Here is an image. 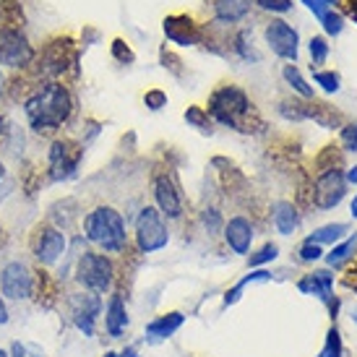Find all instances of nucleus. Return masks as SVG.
<instances>
[{
    "instance_id": "nucleus-43",
    "label": "nucleus",
    "mask_w": 357,
    "mask_h": 357,
    "mask_svg": "<svg viewBox=\"0 0 357 357\" xmlns=\"http://www.w3.org/2000/svg\"><path fill=\"white\" fill-rule=\"evenodd\" d=\"M349 274H355V279H347V285H352L357 289V266L352 269V272H349Z\"/></svg>"
},
{
    "instance_id": "nucleus-21",
    "label": "nucleus",
    "mask_w": 357,
    "mask_h": 357,
    "mask_svg": "<svg viewBox=\"0 0 357 357\" xmlns=\"http://www.w3.org/2000/svg\"><path fill=\"white\" fill-rule=\"evenodd\" d=\"M21 26H24L21 3H16V0H3V3H0V29H19V32H21Z\"/></svg>"
},
{
    "instance_id": "nucleus-16",
    "label": "nucleus",
    "mask_w": 357,
    "mask_h": 357,
    "mask_svg": "<svg viewBox=\"0 0 357 357\" xmlns=\"http://www.w3.org/2000/svg\"><path fill=\"white\" fill-rule=\"evenodd\" d=\"M105 329L112 339H120L128 329V310H125V300L120 292H112L105 305Z\"/></svg>"
},
{
    "instance_id": "nucleus-42",
    "label": "nucleus",
    "mask_w": 357,
    "mask_h": 357,
    "mask_svg": "<svg viewBox=\"0 0 357 357\" xmlns=\"http://www.w3.org/2000/svg\"><path fill=\"white\" fill-rule=\"evenodd\" d=\"M347 180H349V183H355V185H357V167H352V170L347 172Z\"/></svg>"
},
{
    "instance_id": "nucleus-10",
    "label": "nucleus",
    "mask_w": 357,
    "mask_h": 357,
    "mask_svg": "<svg viewBox=\"0 0 357 357\" xmlns=\"http://www.w3.org/2000/svg\"><path fill=\"white\" fill-rule=\"evenodd\" d=\"M34 60V48L19 29H0V65L26 68Z\"/></svg>"
},
{
    "instance_id": "nucleus-7",
    "label": "nucleus",
    "mask_w": 357,
    "mask_h": 357,
    "mask_svg": "<svg viewBox=\"0 0 357 357\" xmlns=\"http://www.w3.org/2000/svg\"><path fill=\"white\" fill-rule=\"evenodd\" d=\"M32 253L42 266H55V263L68 253V238L65 232L55 225H39L32 235Z\"/></svg>"
},
{
    "instance_id": "nucleus-47",
    "label": "nucleus",
    "mask_w": 357,
    "mask_h": 357,
    "mask_svg": "<svg viewBox=\"0 0 357 357\" xmlns=\"http://www.w3.org/2000/svg\"><path fill=\"white\" fill-rule=\"evenodd\" d=\"M0 357H11V355H8V352H6V349H3V347H0Z\"/></svg>"
},
{
    "instance_id": "nucleus-4",
    "label": "nucleus",
    "mask_w": 357,
    "mask_h": 357,
    "mask_svg": "<svg viewBox=\"0 0 357 357\" xmlns=\"http://www.w3.org/2000/svg\"><path fill=\"white\" fill-rule=\"evenodd\" d=\"M250 99L248 94L235 86V83H227L219 86L214 94L209 96V112L216 123L229 125V128H238V131H248V123L245 118L250 115Z\"/></svg>"
},
{
    "instance_id": "nucleus-5",
    "label": "nucleus",
    "mask_w": 357,
    "mask_h": 357,
    "mask_svg": "<svg viewBox=\"0 0 357 357\" xmlns=\"http://www.w3.org/2000/svg\"><path fill=\"white\" fill-rule=\"evenodd\" d=\"M167 243H170V232L162 222L159 209L143 206L136 216V245H139V250L141 253H156V250L167 248Z\"/></svg>"
},
{
    "instance_id": "nucleus-34",
    "label": "nucleus",
    "mask_w": 357,
    "mask_h": 357,
    "mask_svg": "<svg viewBox=\"0 0 357 357\" xmlns=\"http://www.w3.org/2000/svg\"><path fill=\"white\" fill-rule=\"evenodd\" d=\"M143 105L149 110H162L167 105V94L165 92H159V89H152V92L143 94Z\"/></svg>"
},
{
    "instance_id": "nucleus-18",
    "label": "nucleus",
    "mask_w": 357,
    "mask_h": 357,
    "mask_svg": "<svg viewBox=\"0 0 357 357\" xmlns=\"http://www.w3.org/2000/svg\"><path fill=\"white\" fill-rule=\"evenodd\" d=\"M332 285H334V279L329 272H316V274H308L305 279H300L298 289L303 295H316V298H321L323 303H329V300H332Z\"/></svg>"
},
{
    "instance_id": "nucleus-3",
    "label": "nucleus",
    "mask_w": 357,
    "mask_h": 357,
    "mask_svg": "<svg viewBox=\"0 0 357 357\" xmlns=\"http://www.w3.org/2000/svg\"><path fill=\"white\" fill-rule=\"evenodd\" d=\"M73 276L81 289L96 292V295H108L115 285V261L108 253H96V250H83L76 258Z\"/></svg>"
},
{
    "instance_id": "nucleus-51",
    "label": "nucleus",
    "mask_w": 357,
    "mask_h": 357,
    "mask_svg": "<svg viewBox=\"0 0 357 357\" xmlns=\"http://www.w3.org/2000/svg\"><path fill=\"white\" fill-rule=\"evenodd\" d=\"M34 357H39V355H34Z\"/></svg>"
},
{
    "instance_id": "nucleus-45",
    "label": "nucleus",
    "mask_w": 357,
    "mask_h": 357,
    "mask_svg": "<svg viewBox=\"0 0 357 357\" xmlns=\"http://www.w3.org/2000/svg\"><path fill=\"white\" fill-rule=\"evenodd\" d=\"M352 216L357 219V196H355V201H352Z\"/></svg>"
},
{
    "instance_id": "nucleus-32",
    "label": "nucleus",
    "mask_w": 357,
    "mask_h": 357,
    "mask_svg": "<svg viewBox=\"0 0 357 357\" xmlns=\"http://www.w3.org/2000/svg\"><path fill=\"white\" fill-rule=\"evenodd\" d=\"M185 120H188L191 125H196V128H201V131H212V128H209V125H212V123H209V115H206L201 108L185 110Z\"/></svg>"
},
{
    "instance_id": "nucleus-29",
    "label": "nucleus",
    "mask_w": 357,
    "mask_h": 357,
    "mask_svg": "<svg viewBox=\"0 0 357 357\" xmlns=\"http://www.w3.org/2000/svg\"><path fill=\"white\" fill-rule=\"evenodd\" d=\"M352 250H355V240H347V243L336 245V248H334L332 253L326 256V263H329V266H339V263L345 261V258L349 256V253H352Z\"/></svg>"
},
{
    "instance_id": "nucleus-40",
    "label": "nucleus",
    "mask_w": 357,
    "mask_h": 357,
    "mask_svg": "<svg viewBox=\"0 0 357 357\" xmlns=\"http://www.w3.org/2000/svg\"><path fill=\"white\" fill-rule=\"evenodd\" d=\"M347 13L357 21V0H347Z\"/></svg>"
},
{
    "instance_id": "nucleus-19",
    "label": "nucleus",
    "mask_w": 357,
    "mask_h": 357,
    "mask_svg": "<svg viewBox=\"0 0 357 357\" xmlns=\"http://www.w3.org/2000/svg\"><path fill=\"white\" fill-rule=\"evenodd\" d=\"M250 11V0H214V13L219 21L235 24L240 19H245Z\"/></svg>"
},
{
    "instance_id": "nucleus-36",
    "label": "nucleus",
    "mask_w": 357,
    "mask_h": 357,
    "mask_svg": "<svg viewBox=\"0 0 357 357\" xmlns=\"http://www.w3.org/2000/svg\"><path fill=\"white\" fill-rule=\"evenodd\" d=\"M342 143H345V149L355 152L357 149V125H347V128H342Z\"/></svg>"
},
{
    "instance_id": "nucleus-12",
    "label": "nucleus",
    "mask_w": 357,
    "mask_h": 357,
    "mask_svg": "<svg viewBox=\"0 0 357 357\" xmlns=\"http://www.w3.org/2000/svg\"><path fill=\"white\" fill-rule=\"evenodd\" d=\"M266 42L279 58L292 60V63L298 60V32L282 19H274L266 26Z\"/></svg>"
},
{
    "instance_id": "nucleus-44",
    "label": "nucleus",
    "mask_w": 357,
    "mask_h": 357,
    "mask_svg": "<svg viewBox=\"0 0 357 357\" xmlns=\"http://www.w3.org/2000/svg\"><path fill=\"white\" fill-rule=\"evenodd\" d=\"M102 357H120V352H112V349H108V352H105Z\"/></svg>"
},
{
    "instance_id": "nucleus-27",
    "label": "nucleus",
    "mask_w": 357,
    "mask_h": 357,
    "mask_svg": "<svg viewBox=\"0 0 357 357\" xmlns=\"http://www.w3.org/2000/svg\"><path fill=\"white\" fill-rule=\"evenodd\" d=\"M326 58H329V45H326V39H323V37H313V39H310V60H313L316 65H321V63H326Z\"/></svg>"
},
{
    "instance_id": "nucleus-33",
    "label": "nucleus",
    "mask_w": 357,
    "mask_h": 357,
    "mask_svg": "<svg viewBox=\"0 0 357 357\" xmlns=\"http://www.w3.org/2000/svg\"><path fill=\"white\" fill-rule=\"evenodd\" d=\"M256 6L263 8V11H272V13H285L292 8V0H256Z\"/></svg>"
},
{
    "instance_id": "nucleus-20",
    "label": "nucleus",
    "mask_w": 357,
    "mask_h": 357,
    "mask_svg": "<svg viewBox=\"0 0 357 357\" xmlns=\"http://www.w3.org/2000/svg\"><path fill=\"white\" fill-rule=\"evenodd\" d=\"M300 225V216H298V209L292 206V203H276L274 209V227L282 232V235H292Z\"/></svg>"
},
{
    "instance_id": "nucleus-25",
    "label": "nucleus",
    "mask_w": 357,
    "mask_h": 357,
    "mask_svg": "<svg viewBox=\"0 0 357 357\" xmlns=\"http://www.w3.org/2000/svg\"><path fill=\"white\" fill-rule=\"evenodd\" d=\"M201 222L203 227H206V232H219L222 229V214H219V209H214V206H206L201 212Z\"/></svg>"
},
{
    "instance_id": "nucleus-37",
    "label": "nucleus",
    "mask_w": 357,
    "mask_h": 357,
    "mask_svg": "<svg viewBox=\"0 0 357 357\" xmlns=\"http://www.w3.org/2000/svg\"><path fill=\"white\" fill-rule=\"evenodd\" d=\"M303 3H305V6H308L310 11L316 13V19H318V21H326V16H329V11H326V8H323V3L321 0H303Z\"/></svg>"
},
{
    "instance_id": "nucleus-22",
    "label": "nucleus",
    "mask_w": 357,
    "mask_h": 357,
    "mask_svg": "<svg viewBox=\"0 0 357 357\" xmlns=\"http://www.w3.org/2000/svg\"><path fill=\"white\" fill-rule=\"evenodd\" d=\"M272 279V274L266 272V269H261V272H253V274H248L245 279H240L238 285L232 287V289H227V295H225V305H235L240 300V295H243V289L248 285H253V282H269Z\"/></svg>"
},
{
    "instance_id": "nucleus-50",
    "label": "nucleus",
    "mask_w": 357,
    "mask_h": 357,
    "mask_svg": "<svg viewBox=\"0 0 357 357\" xmlns=\"http://www.w3.org/2000/svg\"><path fill=\"white\" fill-rule=\"evenodd\" d=\"M355 323H357V316H355Z\"/></svg>"
},
{
    "instance_id": "nucleus-28",
    "label": "nucleus",
    "mask_w": 357,
    "mask_h": 357,
    "mask_svg": "<svg viewBox=\"0 0 357 357\" xmlns=\"http://www.w3.org/2000/svg\"><path fill=\"white\" fill-rule=\"evenodd\" d=\"M318 357H342V336H339L336 329L329 332V336H326V347L321 349V355Z\"/></svg>"
},
{
    "instance_id": "nucleus-39",
    "label": "nucleus",
    "mask_w": 357,
    "mask_h": 357,
    "mask_svg": "<svg viewBox=\"0 0 357 357\" xmlns=\"http://www.w3.org/2000/svg\"><path fill=\"white\" fill-rule=\"evenodd\" d=\"M11 321V313H8V305H6V298L0 295V326Z\"/></svg>"
},
{
    "instance_id": "nucleus-13",
    "label": "nucleus",
    "mask_w": 357,
    "mask_h": 357,
    "mask_svg": "<svg viewBox=\"0 0 357 357\" xmlns=\"http://www.w3.org/2000/svg\"><path fill=\"white\" fill-rule=\"evenodd\" d=\"M165 37L180 48H188V45H196L201 39V32H198V24L193 21V16L180 13V16H167L165 19Z\"/></svg>"
},
{
    "instance_id": "nucleus-48",
    "label": "nucleus",
    "mask_w": 357,
    "mask_h": 357,
    "mask_svg": "<svg viewBox=\"0 0 357 357\" xmlns=\"http://www.w3.org/2000/svg\"><path fill=\"white\" fill-rule=\"evenodd\" d=\"M0 243H3V227H0Z\"/></svg>"
},
{
    "instance_id": "nucleus-38",
    "label": "nucleus",
    "mask_w": 357,
    "mask_h": 357,
    "mask_svg": "<svg viewBox=\"0 0 357 357\" xmlns=\"http://www.w3.org/2000/svg\"><path fill=\"white\" fill-rule=\"evenodd\" d=\"M8 355L11 357H29V352H26V347L21 345V342H13L11 349H8Z\"/></svg>"
},
{
    "instance_id": "nucleus-26",
    "label": "nucleus",
    "mask_w": 357,
    "mask_h": 357,
    "mask_svg": "<svg viewBox=\"0 0 357 357\" xmlns=\"http://www.w3.org/2000/svg\"><path fill=\"white\" fill-rule=\"evenodd\" d=\"M276 256H279V248H276L274 243H266L258 253H253L248 258V263L250 266H263V263H269V261H274Z\"/></svg>"
},
{
    "instance_id": "nucleus-8",
    "label": "nucleus",
    "mask_w": 357,
    "mask_h": 357,
    "mask_svg": "<svg viewBox=\"0 0 357 357\" xmlns=\"http://www.w3.org/2000/svg\"><path fill=\"white\" fill-rule=\"evenodd\" d=\"M68 313H71V321L79 332L92 339L96 329V318L102 316V295L81 289V292H73L68 298Z\"/></svg>"
},
{
    "instance_id": "nucleus-24",
    "label": "nucleus",
    "mask_w": 357,
    "mask_h": 357,
    "mask_svg": "<svg viewBox=\"0 0 357 357\" xmlns=\"http://www.w3.org/2000/svg\"><path fill=\"white\" fill-rule=\"evenodd\" d=\"M285 79H287V83H292V89H295L298 94H303L305 99H313V89H310L308 81L300 76V71L295 65H285Z\"/></svg>"
},
{
    "instance_id": "nucleus-14",
    "label": "nucleus",
    "mask_w": 357,
    "mask_h": 357,
    "mask_svg": "<svg viewBox=\"0 0 357 357\" xmlns=\"http://www.w3.org/2000/svg\"><path fill=\"white\" fill-rule=\"evenodd\" d=\"M154 201L159 214L167 216V219H178L183 214V201H180V193L175 188V183L167 178V175H159L154 180Z\"/></svg>"
},
{
    "instance_id": "nucleus-23",
    "label": "nucleus",
    "mask_w": 357,
    "mask_h": 357,
    "mask_svg": "<svg viewBox=\"0 0 357 357\" xmlns=\"http://www.w3.org/2000/svg\"><path fill=\"white\" fill-rule=\"evenodd\" d=\"M347 235V225H342V222H336V225H326V227H321L318 232H313L310 235V243H336V240H342Z\"/></svg>"
},
{
    "instance_id": "nucleus-49",
    "label": "nucleus",
    "mask_w": 357,
    "mask_h": 357,
    "mask_svg": "<svg viewBox=\"0 0 357 357\" xmlns=\"http://www.w3.org/2000/svg\"><path fill=\"white\" fill-rule=\"evenodd\" d=\"M0 133H3V118H0Z\"/></svg>"
},
{
    "instance_id": "nucleus-11",
    "label": "nucleus",
    "mask_w": 357,
    "mask_h": 357,
    "mask_svg": "<svg viewBox=\"0 0 357 357\" xmlns=\"http://www.w3.org/2000/svg\"><path fill=\"white\" fill-rule=\"evenodd\" d=\"M347 193V183L342 170H334L329 167L321 178L316 180V188H313V201L318 209H334L336 203L345 198Z\"/></svg>"
},
{
    "instance_id": "nucleus-15",
    "label": "nucleus",
    "mask_w": 357,
    "mask_h": 357,
    "mask_svg": "<svg viewBox=\"0 0 357 357\" xmlns=\"http://www.w3.org/2000/svg\"><path fill=\"white\" fill-rule=\"evenodd\" d=\"M225 240L238 256H248L250 243H253V225L245 216H232L225 225Z\"/></svg>"
},
{
    "instance_id": "nucleus-46",
    "label": "nucleus",
    "mask_w": 357,
    "mask_h": 357,
    "mask_svg": "<svg viewBox=\"0 0 357 357\" xmlns=\"http://www.w3.org/2000/svg\"><path fill=\"white\" fill-rule=\"evenodd\" d=\"M3 175H6V167H3V162H0V180H3Z\"/></svg>"
},
{
    "instance_id": "nucleus-30",
    "label": "nucleus",
    "mask_w": 357,
    "mask_h": 357,
    "mask_svg": "<svg viewBox=\"0 0 357 357\" xmlns=\"http://www.w3.org/2000/svg\"><path fill=\"white\" fill-rule=\"evenodd\" d=\"M313 79H316V83L323 86V92H329V94L339 89V76L334 71H316L313 73Z\"/></svg>"
},
{
    "instance_id": "nucleus-9",
    "label": "nucleus",
    "mask_w": 357,
    "mask_h": 357,
    "mask_svg": "<svg viewBox=\"0 0 357 357\" xmlns=\"http://www.w3.org/2000/svg\"><path fill=\"white\" fill-rule=\"evenodd\" d=\"M83 156V149L81 146H76L73 141H65V139H58V141H52L48 152V172H50V180H68L76 175V170H79V162H81Z\"/></svg>"
},
{
    "instance_id": "nucleus-31",
    "label": "nucleus",
    "mask_w": 357,
    "mask_h": 357,
    "mask_svg": "<svg viewBox=\"0 0 357 357\" xmlns=\"http://www.w3.org/2000/svg\"><path fill=\"white\" fill-rule=\"evenodd\" d=\"M321 245L318 243H310V240H305L303 245H300V250H298V258L303 263H310V261H318L321 258Z\"/></svg>"
},
{
    "instance_id": "nucleus-1",
    "label": "nucleus",
    "mask_w": 357,
    "mask_h": 357,
    "mask_svg": "<svg viewBox=\"0 0 357 357\" xmlns=\"http://www.w3.org/2000/svg\"><path fill=\"white\" fill-rule=\"evenodd\" d=\"M73 112V94L65 83L60 81H45L37 86L34 94L24 102V115L37 133H55L68 123Z\"/></svg>"
},
{
    "instance_id": "nucleus-35",
    "label": "nucleus",
    "mask_w": 357,
    "mask_h": 357,
    "mask_svg": "<svg viewBox=\"0 0 357 357\" xmlns=\"http://www.w3.org/2000/svg\"><path fill=\"white\" fill-rule=\"evenodd\" d=\"M112 55H115V60H120V63H133V60H136L133 50L128 48L123 39H115V42H112Z\"/></svg>"
},
{
    "instance_id": "nucleus-6",
    "label": "nucleus",
    "mask_w": 357,
    "mask_h": 357,
    "mask_svg": "<svg viewBox=\"0 0 357 357\" xmlns=\"http://www.w3.org/2000/svg\"><path fill=\"white\" fill-rule=\"evenodd\" d=\"M37 289L34 272L24 261H8L0 269V292L6 300H29Z\"/></svg>"
},
{
    "instance_id": "nucleus-2",
    "label": "nucleus",
    "mask_w": 357,
    "mask_h": 357,
    "mask_svg": "<svg viewBox=\"0 0 357 357\" xmlns=\"http://www.w3.org/2000/svg\"><path fill=\"white\" fill-rule=\"evenodd\" d=\"M83 238L108 256L123 253L128 248L125 219L115 206H96L83 216Z\"/></svg>"
},
{
    "instance_id": "nucleus-41",
    "label": "nucleus",
    "mask_w": 357,
    "mask_h": 357,
    "mask_svg": "<svg viewBox=\"0 0 357 357\" xmlns=\"http://www.w3.org/2000/svg\"><path fill=\"white\" fill-rule=\"evenodd\" d=\"M120 357H139V349H136V347H125V349L120 352Z\"/></svg>"
},
{
    "instance_id": "nucleus-17",
    "label": "nucleus",
    "mask_w": 357,
    "mask_h": 357,
    "mask_svg": "<svg viewBox=\"0 0 357 357\" xmlns=\"http://www.w3.org/2000/svg\"><path fill=\"white\" fill-rule=\"evenodd\" d=\"M183 323H185V316H183L180 310H170L165 316H156L154 321L146 323V336H149L152 342H159V339L172 336Z\"/></svg>"
}]
</instances>
